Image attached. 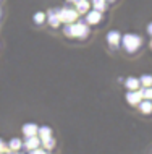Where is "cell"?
<instances>
[{"label":"cell","instance_id":"cell-1","mask_svg":"<svg viewBox=\"0 0 152 154\" xmlns=\"http://www.w3.org/2000/svg\"><path fill=\"white\" fill-rule=\"evenodd\" d=\"M63 32L68 37H78V39H84L89 34V26L84 21H76V23H68L63 26Z\"/></svg>","mask_w":152,"mask_h":154},{"label":"cell","instance_id":"cell-2","mask_svg":"<svg viewBox=\"0 0 152 154\" xmlns=\"http://www.w3.org/2000/svg\"><path fill=\"white\" fill-rule=\"evenodd\" d=\"M141 44H142L141 36L134 34V32H128V34L121 36V45H123V49H125L128 54L136 52L138 49L141 47Z\"/></svg>","mask_w":152,"mask_h":154},{"label":"cell","instance_id":"cell-3","mask_svg":"<svg viewBox=\"0 0 152 154\" xmlns=\"http://www.w3.org/2000/svg\"><path fill=\"white\" fill-rule=\"evenodd\" d=\"M58 15H60V20H61V23H65V24H68V23H75L76 20H78V11H76V8H71V7H63V8H58Z\"/></svg>","mask_w":152,"mask_h":154},{"label":"cell","instance_id":"cell-4","mask_svg":"<svg viewBox=\"0 0 152 154\" xmlns=\"http://www.w3.org/2000/svg\"><path fill=\"white\" fill-rule=\"evenodd\" d=\"M40 144H42V141L37 135H32V136H26V140H24L23 146L24 149H28V151H31V149H36V148H40Z\"/></svg>","mask_w":152,"mask_h":154},{"label":"cell","instance_id":"cell-5","mask_svg":"<svg viewBox=\"0 0 152 154\" xmlns=\"http://www.w3.org/2000/svg\"><path fill=\"white\" fill-rule=\"evenodd\" d=\"M107 42L112 49H117L118 45L121 44V34L120 31H110L109 34H107Z\"/></svg>","mask_w":152,"mask_h":154},{"label":"cell","instance_id":"cell-6","mask_svg":"<svg viewBox=\"0 0 152 154\" xmlns=\"http://www.w3.org/2000/svg\"><path fill=\"white\" fill-rule=\"evenodd\" d=\"M47 18H49V23H50L52 28H58L61 24V20H60V15H58V8L49 10L47 11Z\"/></svg>","mask_w":152,"mask_h":154},{"label":"cell","instance_id":"cell-7","mask_svg":"<svg viewBox=\"0 0 152 154\" xmlns=\"http://www.w3.org/2000/svg\"><path fill=\"white\" fill-rule=\"evenodd\" d=\"M126 101H128L131 106H138V104L142 101L141 89H134V91H131V93H126Z\"/></svg>","mask_w":152,"mask_h":154},{"label":"cell","instance_id":"cell-8","mask_svg":"<svg viewBox=\"0 0 152 154\" xmlns=\"http://www.w3.org/2000/svg\"><path fill=\"white\" fill-rule=\"evenodd\" d=\"M100 20H102V11L91 10L86 15V23L88 24H97V23H100Z\"/></svg>","mask_w":152,"mask_h":154},{"label":"cell","instance_id":"cell-9","mask_svg":"<svg viewBox=\"0 0 152 154\" xmlns=\"http://www.w3.org/2000/svg\"><path fill=\"white\" fill-rule=\"evenodd\" d=\"M89 7H91V2L89 0H76L75 2V8L78 13H88Z\"/></svg>","mask_w":152,"mask_h":154},{"label":"cell","instance_id":"cell-10","mask_svg":"<svg viewBox=\"0 0 152 154\" xmlns=\"http://www.w3.org/2000/svg\"><path fill=\"white\" fill-rule=\"evenodd\" d=\"M21 130H23V133H24V136H32V135H37L39 127H37L36 123H24Z\"/></svg>","mask_w":152,"mask_h":154},{"label":"cell","instance_id":"cell-11","mask_svg":"<svg viewBox=\"0 0 152 154\" xmlns=\"http://www.w3.org/2000/svg\"><path fill=\"white\" fill-rule=\"evenodd\" d=\"M125 86H126V88H128L130 91H134V89H139V86H141V81H139V78L130 76L128 80L125 81Z\"/></svg>","mask_w":152,"mask_h":154},{"label":"cell","instance_id":"cell-12","mask_svg":"<svg viewBox=\"0 0 152 154\" xmlns=\"http://www.w3.org/2000/svg\"><path fill=\"white\" fill-rule=\"evenodd\" d=\"M139 110H141L142 114H151L152 112V101L151 99H146V101L139 102Z\"/></svg>","mask_w":152,"mask_h":154},{"label":"cell","instance_id":"cell-13","mask_svg":"<svg viewBox=\"0 0 152 154\" xmlns=\"http://www.w3.org/2000/svg\"><path fill=\"white\" fill-rule=\"evenodd\" d=\"M42 141V146L46 151H52L53 148H55V140L52 138V136H49V138H44V140H40Z\"/></svg>","mask_w":152,"mask_h":154},{"label":"cell","instance_id":"cell-14","mask_svg":"<svg viewBox=\"0 0 152 154\" xmlns=\"http://www.w3.org/2000/svg\"><path fill=\"white\" fill-rule=\"evenodd\" d=\"M37 136H39L40 140H44V138H49V136H52V130H50V127H39Z\"/></svg>","mask_w":152,"mask_h":154},{"label":"cell","instance_id":"cell-15","mask_svg":"<svg viewBox=\"0 0 152 154\" xmlns=\"http://www.w3.org/2000/svg\"><path fill=\"white\" fill-rule=\"evenodd\" d=\"M8 146H10V149H13V151H18V149L23 148V141L19 138H11L10 143H8Z\"/></svg>","mask_w":152,"mask_h":154},{"label":"cell","instance_id":"cell-16","mask_svg":"<svg viewBox=\"0 0 152 154\" xmlns=\"http://www.w3.org/2000/svg\"><path fill=\"white\" fill-rule=\"evenodd\" d=\"M139 81H141L142 88H149V86H152V75H142Z\"/></svg>","mask_w":152,"mask_h":154},{"label":"cell","instance_id":"cell-17","mask_svg":"<svg viewBox=\"0 0 152 154\" xmlns=\"http://www.w3.org/2000/svg\"><path fill=\"white\" fill-rule=\"evenodd\" d=\"M92 7H94V10L102 11V13H104V11H105V8H107V2H105V0H99V2H92Z\"/></svg>","mask_w":152,"mask_h":154},{"label":"cell","instance_id":"cell-18","mask_svg":"<svg viewBox=\"0 0 152 154\" xmlns=\"http://www.w3.org/2000/svg\"><path fill=\"white\" fill-rule=\"evenodd\" d=\"M32 20H34V23H36V24H42V23H44V20H46V13H42V11H37V13H34Z\"/></svg>","mask_w":152,"mask_h":154},{"label":"cell","instance_id":"cell-19","mask_svg":"<svg viewBox=\"0 0 152 154\" xmlns=\"http://www.w3.org/2000/svg\"><path fill=\"white\" fill-rule=\"evenodd\" d=\"M141 93H142V97L144 99H151L152 101V86H149V88H141Z\"/></svg>","mask_w":152,"mask_h":154},{"label":"cell","instance_id":"cell-20","mask_svg":"<svg viewBox=\"0 0 152 154\" xmlns=\"http://www.w3.org/2000/svg\"><path fill=\"white\" fill-rule=\"evenodd\" d=\"M29 154H50V152L46 151L44 148H36V149H31Z\"/></svg>","mask_w":152,"mask_h":154},{"label":"cell","instance_id":"cell-21","mask_svg":"<svg viewBox=\"0 0 152 154\" xmlns=\"http://www.w3.org/2000/svg\"><path fill=\"white\" fill-rule=\"evenodd\" d=\"M5 148H7V146L3 144V141L0 140V154H3V151H5Z\"/></svg>","mask_w":152,"mask_h":154},{"label":"cell","instance_id":"cell-22","mask_svg":"<svg viewBox=\"0 0 152 154\" xmlns=\"http://www.w3.org/2000/svg\"><path fill=\"white\" fill-rule=\"evenodd\" d=\"M147 32H149V34L152 36V21H151L149 24H147Z\"/></svg>","mask_w":152,"mask_h":154},{"label":"cell","instance_id":"cell-23","mask_svg":"<svg viewBox=\"0 0 152 154\" xmlns=\"http://www.w3.org/2000/svg\"><path fill=\"white\" fill-rule=\"evenodd\" d=\"M68 2H73V3H75V2H76V0H68Z\"/></svg>","mask_w":152,"mask_h":154},{"label":"cell","instance_id":"cell-24","mask_svg":"<svg viewBox=\"0 0 152 154\" xmlns=\"http://www.w3.org/2000/svg\"><path fill=\"white\" fill-rule=\"evenodd\" d=\"M105 2H113V0H105Z\"/></svg>","mask_w":152,"mask_h":154},{"label":"cell","instance_id":"cell-25","mask_svg":"<svg viewBox=\"0 0 152 154\" xmlns=\"http://www.w3.org/2000/svg\"><path fill=\"white\" fill-rule=\"evenodd\" d=\"M92 2H99V0H92ZM92 2H91V3H92Z\"/></svg>","mask_w":152,"mask_h":154},{"label":"cell","instance_id":"cell-26","mask_svg":"<svg viewBox=\"0 0 152 154\" xmlns=\"http://www.w3.org/2000/svg\"><path fill=\"white\" fill-rule=\"evenodd\" d=\"M151 49H152V41H151Z\"/></svg>","mask_w":152,"mask_h":154}]
</instances>
